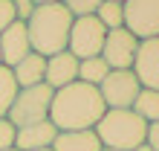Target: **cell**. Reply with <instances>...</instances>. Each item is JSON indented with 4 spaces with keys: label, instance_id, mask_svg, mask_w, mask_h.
I'll return each instance as SVG.
<instances>
[{
    "label": "cell",
    "instance_id": "1",
    "mask_svg": "<svg viewBox=\"0 0 159 151\" xmlns=\"http://www.w3.org/2000/svg\"><path fill=\"white\" fill-rule=\"evenodd\" d=\"M104 110L107 108H104V99H101L98 87L84 84V81H72V84L52 93L49 122L58 131H87V128L98 125Z\"/></svg>",
    "mask_w": 159,
    "mask_h": 151
},
{
    "label": "cell",
    "instance_id": "2",
    "mask_svg": "<svg viewBox=\"0 0 159 151\" xmlns=\"http://www.w3.org/2000/svg\"><path fill=\"white\" fill-rule=\"evenodd\" d=\"M72 17L64 3H52V6H35V12L26 21V32H29V44L32 52L49 58L55 52L67 50L70 41V29H72Z\"/></svg>",
    "mask_w": 159,
    "mask_h": 151
},
{
    "label": "cell",
    "instance_id": "3",
    "mask_svg": "<svg viewBox=\"0 0 159 151\" xmlns=\"http://www.w3.org/2000/svg\"><path fill=\"white\" fill-rule=\"evenodd\" d=\"M98 137L101 148H116V151H136L145 145L148 137V122L136 116L133 110H104V116L98 119V125L93 128Z\"/></svg>",
    "mask_w": 159,
    "mask_h": 151
},
{
    "label": "cell",
    "instance_id": "4",
    "mask_svg": "<svg viewBox=\"0 0 159 151\" xmlns=\"http://www.w3.org/2000/svg\"><path fill=\"white\" fill-rule=\"evenodd\" d=\"M52 87L46 84H35V87H20L17 96L9 108L6 119L12 122L15 128H26V125H35V122H43L49 119V105H52Z\"/></svg>",
    "mask_w": 159,
    "mask_h": 151
},
{
    "label": "cell",
    "instance_id": "5",
    "mask_svg": "<svg viewBox=\"0 0 159 151\" xmlns=\"http://www.w3.org/2000/svg\"><path fill=\"white\" fill-rule=\"evenodd\" d=\"M104 38H107V29L98 23L96 15L75 17V21H72V29H70L67 50L75 55L78 61H84V58H96V55H101Z\"/></svg>",
    "mask_w": 159,
    "mask_h": 151
},
{
    "label": "cell",
    "instance_id": "6",
    "mask_svg": "<svg viewBox=\"0 0 159 151\" xmlns=\"http://www.w3.org/2000/svg\"><path fill=\"white\" fill-rule=\"evenodd\" d=\"M142 90L139 79L133 76V70H110L107 79L98 84V93L104 99L107 110H127L133 108V102Z\"/></svg>",
    "mask_w": 159,
    "mask_h": 151
},
{
    "label": "cell",
    "instance_id": "7",
    "mask_svg": "<svg viewBox=\"0 0 159 151\" xmlns=\"http://www.w3.org/2000/svg\"><path fill=\"white\" fill-rule=\"evenodd\" d=\"M125 29H130L139 41L159 38V0H125Z\"/></svg>",
    "mask_w": 159,
    "mask_h": 151
},
{
    "label": "cell",
    "instance_id": "8",
    "mask_svg": "<svg viewBox=\"0 0 159 151\" xmlns=\"http://www.w3.org/2000/svg\"><path fill=\"white\" fill-rule=\"evenodd\" d=\"M136 50H139V38L119 26V29H110L104 38V46H101V58L107 61L110 70H130L133 67V58H136Z\"/></svg>",
    "mask_w": 159,
    "mask_h": 151
},
{
    "label": "cell",
    "instance_id": "9",
    "mask_svg": "<svg viewBox=\"0 0 159 151\" xmlns=\"http://www.w3.org/2000/svg\"><path fill=\"white\" fill-rule=\"evenodd\" d=\"M133 76L145 90H159V38L139 41L136 58H133Z\"/></svg>",
    "mask_w": 159,
    "mask_h": 151
},
{
    "label": "cell",
    "instance_id": "10",
    "mask_svg": "<svg viewBox=\"0 0 159 151\" xmlns=\"http://www.w3.org/2000/svg\"><path fill=\"white\" fill-rule=\"evenodd\" d=\"M29 52H32V44H29V32H26L23 21H15L12 26H6L0 32V61H3V67L12 70Z\"/></svg>",
    "mask_w": 159,
    "mask_h": 151
},
{
    "label": "cell",
    "instance_id": "11",
    "mask_svg": "<svg viewBox=\"0 0 159 151\" xmlns=\"http://www.w3.org/2000/svg\"><path fill=\"white\" fill-rule=\"evenodd\" d=\"M72 81H78V58L70 50L49 55V58H46L43 84L52 87V90H61V87H67V84H72Z\"/></svg>",
    "mask_w": 159,
    "mask_h": 151
},
{
    "label": "cell",
    "instance_id": "12",
    "mask_svg": "<svg viewBox=\"0 0 159 151\" xmlns=\"http://www.w3.org/2000/svg\"><path fill=\"white\" fill-rule=\"evenodd\" d=\"M55 137H58V128L49 119H43V122H35V125H26V128H15V148L17 151L52 148Z\"/></svg>",
    "mask_w": 159,
    "mask_h": 151
},
{
    "label": "cell",
    "instance_id": "13",
    "mask_svg": "<svg viewBox=\"0 0 159 151\" xmlns=\"http://www.w3.org/2000/svg\"><path fill=\"white\" fill-rule=\"evenodd\" d=\"M43 73H46V58L38 52H29L23 61H17L12 67V76L17 81V90L20 87H35V84H43Z\"/></svg>",
    "mask_w": 159,
    "mask_h": 151
},
{
    "label": "cell",
    "instance_id": "14",
    "mask_svg": "<svg viewBox=\"0 0 159 151\" xmlns=\"http://www.w3.org/2000/svg\"><path fill=\"white\" fill-rule=\"evenodd\" d=\"M52 151H101V143L96 137V131H58L52 143Z\"/></svg>",
    "mask_w": 159,
    "mask_h": 151
},
{
    "label": "cell",
    "instance_id": "15",
    "mask_svg": "<svg viewBox=\"0 0 159 151\" xmlns=\"http://www.w3.org/2000/svg\"><path fill=\"white\" fill-rule=\"evenodd\" d=\"M107 73H110V67H107V61L101 58V55L78 61V81H84V84H93V87H98V84L107 79Z\"/></svg>",
    "mask_w": 159,
    "mask_h": 151
},
{
    "label": "cell",
    "instance_id": "16",
    "mask_svg": "<svg viewBox=\"0 0 159 151\" xmlns=\"http://www.w3.org/2000/svg\"><path fill=\"white\" fill-rule=\"evenodd\" d=\"M130 110H133L136 116H142L148 125L156 122V119H159V90H145V87H142Z\"/></svg>",
    "mask_w": 159,
    "mask_h": 151
},
{
    "label": "cell",
    "instance_id": "17",
    "mask_svg": "<svg viewBox=\"0 0 159 151\" xmlns=\"http://www.w3.org/2000/svg\"><path fill=\"white\" fill-rule=\"evenodd\" d=\"M96 17L107 32L125 26V9H121V3H113V0H101V6L96 9Z\"/></svg>",
    "mask_w": 159,
    "mask_h": 151
},
{
    "label": "cell",
    "instance_id": "18",
    "mask_svg": "<svg viewBox=\"0 0 159 151\" xmlns=\"http://www.w3.org/2000/svg\"><path fill=\"white\" fill-rule=\"evenodd\" d=\"M15 96H17V81H15L12 70L0 64V119H6V113H9V108H12Z\"/></svg>",
    "mask_w": 159,
    "mask_h": 151
},
{
    "label": "cell",
    "instance_id": "19",
    "mask_svg": "<svg viewBox=\"0 0 159 151\" xmlns=\"http://www.w3.org/2000/svg\"><path fill=\"white\" fill-rule=\"evenodd\" d=\"M61 3H64V9H67L72 17H87V15H96L101 0H61Z\"/></svg>",
    "mask_w": 159,
    "mask_h": 151
},
{
    "label": "cell",
    "instance_id": "20",
    "mask_svg": "<svg viewBox=\"0 0 159 151\" xmlns=\"http://www.w3.org/2000/svg\"><path fill=\"white\" fill-rule=\"evenodd\" d=\"M15 145V125L9 119H0V151Z\"/></svg>",
    "mask_w": 159,
    "mask_h": 151
},
{
    "label": "cell",
    "instance_id": "21",
    "mask_svg": "<svg viewBox=\"0 0 159 151\" xmlns=\"http://www.w3.org/2000/svg\"><path fill=\"white\" fill-rule=\"evenodd\" d=\"M12 9H15V17H17V21H29V15L35 12V3H32V0H12Z\"/></svg>",
    "mask_w": 159,
    "mask_h": 151
},
{
    "label": "cell",
    "instance_id": "22",
    "mask_svg": "<svg viewBox=\"0 0 159 151\" xmlns=\"http://www.w3.org/2000/svg\"><path fill=\"white\" fill-rule=\"evenodd\" d=\"M17 21L15 17V9H12V0H0V32L6 29V26H12Z\"/></svg>",
    "mask_w": 159,
    "mask_h": 151
},
{
    "label": "cell",
    "instance_id": "23",
    "mask_svg": "<svg viewBox=\"0 0 159 151\" xmlns=\"http://www.w3.org/2000/svg\"><path fill=\"white\" fill-rule=\"evenodd\" d=\"M145 143L151 145L153 151H159V119H156V122H151V125H148V137H145Z\"/></svg>",
    "mask_w": 159,
    "mask_h": 151
},
{
    "label": "cell",
    "instance_id": "24",
    "mask_svg": "<svg viewBox=\"0 0 159 151\" xmlns=\"http://www.w3.org/2000/svg\"><path fill=\"white\" fill-rule=\"evenodd\" d=\"M35 6H52V3H61V0H32Z\"/></svg>",
    "mask_w": 159,
    "mask_h": 151
},
{
    "label": "cell",
    "instance_id": "25",
    "mask_svg": "<svg viewBox=\"0 0 159 151\" xmlns=\"http://www.w3.org/2000/svg\"><path fill=\"white\" fill-rule=\"evenodd\" d=\"M136 151H153V148H151V145H148V143H145V145H139Z\"/></svg>",
    "mask_w": 159,
    "mask_h": 151
},
{
    "label": "cell",
    "instance_id": "26",
    "mask_svg": "<svg viewBox=\"0 0 159 151\" xmlns=\"http://www.w3.org/2000/svg\"><path fill=\"white\" fill-rule=\"evenodd\" d=\"M101 151H116V148H101Z\"/></svg>",
    "mask_w": 159,
    "mask_h": 151
},
{
    "label": "cell",
    "instance_id": "27",
    "mask_svg": "<svg viewBox=\"0 0 159 151\" xmlns=\"http://www.w3.org/2000/svg\"><path fill=\"white\" fill-rule=\"evenodd\" d=\"M6 151H17V148H15V145H12V148H6Z\"/></svg>",
    "mask_w": 159,
    "mask_h": 151
},
{
    "label": "cell",
    "instance_id": "28",
    "mask_svg": "<svg viewBox=\"0 0 159 151\" xmlns=\"http://www.w3.org/2000/svg\"><path fill=\"white\" fill-rule=\"evenodd\" d=\"M38 151H52V148H38Z\"/></svg>",
    "mask_w": 159,
    "mask_h": 151
},
{
    "label": "cell",
    "instance_id": "29",
    "mask_svg": "<svg viewBox=\"0 0 159 151\" xmlns=\"http://www.w3.org/2000/svg\"><path fill=\"white\" fill-rule=\"evenodd\" d=\"M113 3H125V0H113Z\"/></svg>",
    "mask_w": 159,
    "mask_h": 151
},
{
    "label": "cell",
    "instance_id": "30",
    "mask_svg": "<svg viewBox=\"0 0 159 151\" xmlns=\"http://www.w3.org/2000/svg\"><path fill=\"white\" fill-rule=\"evenodd\" d=\"M0 64H3V61H0Z\"/></svg>",
    "mask_w": 159,
    "mask_h": 151
}]
</instances>
